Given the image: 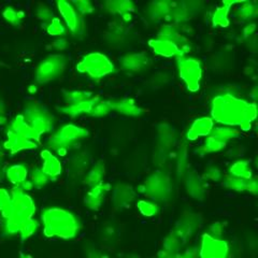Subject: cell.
Wrapping results in <instances>:
<instances>
[{
	"instance_id": "obj_1",
	"label": "cell",
	"mask_w": 258,
	"mask_h": 258,
	"mask_svg": "<svg viewBox=\"0 0 258 258\" xmlns=\"http://www.w3.org/2000/svg\"><path fill=\"white\" fill-rule=\"evenodd\" d=\"M257 116L256 103L238 98L231 94L215 96L211 102V118L213 122L229 127H240L249 131Z\"/></svg>"
},
{
	"instance_id": "obj_2",
	"label": "cell",
	"mask_w": 258,
	"mask_h": 258,
	"mask_svg": "<svg viewBox=\"0 0 258 258\" xmlns=\"http://www.w3.org/2000/svg\"><path fill=\"white\" fill-rule=\"evenodd\" d=\"M43 233L47 238L74 239L81 230V223L75 213L62 208H47L41 214Z\"/></svg>"
},
{
	"instance_id": "obj_3",
	"label": "cell",
	"mask_w": 258,
	"mask_h": 258,
	"mask_svg": "<svg viewBox=\"0 0 258 258\" xmlns=\"http://www.w3.org/2000/svg\"><path fill=\"white\" fill-rule=\"evenodd\" d=\"M10 196L9 213L5 217V231L9 236H14L18 235L24 223L34 219L36 204L31 196L19 186H14L11 189Z\"/></svg>"
},
{
	"instance_id": "obj_4",
	"label": "cell",
	"mask_w": 258,
	"mask_h": 258,
	"mask_svg": "<svg viewBox=\"0 0 258 258\" xmlns=\"http://www.w3.org/2000/svg\"><path fill=\"white\" fill-rule=\"evenodd\" d=\"M88 131L86 128L75 124H66L55 132L47 140V148L55 151L59 156H63L67 150L80 141L87 138Z\"/></svg>"
},
{
	"instance_id": "obj_5",
	"label": "cell",
	"mask_w": 258,
	"mask_h": 258,
	"mask_svg": "<svg viewBox=\"0 0 258 258\" xmlns=\"http://www.w3.org/2000/svg\"><path fill=\"white\" fill-rule=\"evenodd\" d=\"M77 70L93 80H99L115 71V67L106 54L93 52L85 55L78 64Z\"/></svg>"
},
{
	"instance_id": "obj_6",
	"label": "cell",
	"mask_w": 258,
	"mask_h": 258,
	"mask_svg": "<svg viewBox=\"0 0 258 258\" xmlns=\"http://www.w3.org/2000/svg\"><path fill=\"white\" fill-rule=\"evenodd\" d=\"M23 117L27 124L41 137V135L52 131L54 117L42 104L37 101H28L24 107Z\"/></svg>"
},
{
	"instance_id": "obj_7",
	"label": "cell",
	"mask_w": 258,
	"mask_h": 258,
	"mask_svg": "<svg viewBox=\"0 0 258 258\" xmlns=\"http://www.w3.org/2000/svg\"><path fill=\"white\" fill-rule=\"evenodd\" d=\"M176 67L179 76L186 85L187 90L191 93L199 91L201 80H203L201 61L195 57L183 55L176 58Z\"/></svg>"
},
{
	"instance_id": "obj_8",
	"label": "cell",
	"mask_w": 258,
	"mask_h": 258,
	"mask_svg": "<svg viewBox=\"0 0 258 258\" xmlns=\"http://www.w3.org/2000/svg\"><path fill=\"white\" fill-rule=\"evenodd\" d=\"M67 62V57L63 54L48 55L36 68V82L38 84H46L58 79L66 70Z\"/></svg>"
},
{
	"instance_id": "obj_9",
	"label": "cell",
	"mask_w": 258,
	"mask_h": 258,
	"mask_svg": "<svg viewBox=\"0 0 258 258\" xmlns=\"http://www.w3.org/2000/svg\"><path fill=\"white\" fill-rule=\"evenodd\" d=\"M171 190L170 179L166 173L160 171L150 175L140 187V191L145 196L156 200L158 203H164L169 199Z\"/></svg>"
},
{
	"instance_id": "obj_10",
	"label": "cell",
	"mask_w": 258,
	"mask_h": 258,
	"mask_svg": "<svg viewBox=\"0 0 258 258\" xmlns=\"http://www.w3.org/2000/svg\"><path fill=\"white\" fill-rule=\"evenodd\" d=\"M230 247L227 241L221 237H214L206 232L201 237L199 245V258H227Z\"/></svg>"
},
{
	"instance_id": "obj_11",
	"label": "cell",
	"mask_w": 258,
	"mask_h": 258,
	"mask_svg": "<svg viewBox=\"0 0 258 258\" xmlns=\"http://www.w3.org/2000/svg\"><path fill=\"white\" fill-rule=\"evenodd\" d=\"M56 7L63 20L64 26L70 30L72 36L76 38L82 37L85 31V23L82 15L75 9L71 3L63 2V0L57 2Z\"/></svg>"
},
{
	"instance_id": "obj_12",
	"label": "cell",
	"mask_w": 258,
	"mask_h": 258,
	"mask_svg": "<svg viewBox=\"0 0 258 258\" xmlns=\"http://www.w3.org/2000/svg\"><path fill=\"white\" fill-rule=\"evenodd\" d=\"M39 143L36 141H32L29 139L24 138V137L20 136L10 129L7 131V139L4 142V149L8 151L10 154H16L22 151H30L35 150L38 148Z\"/></svg>"
},
{
	"instance_id": "obj_13",
	"label": "cell",
	"mask_w": 258,
	"mask_h": 258,
	"mask_svg": "<svg viewBox=\"0 0 258 258\" xmlns=\"http://www.w3.org/2000/svg\"><path fill=\"white\" fill-rule=\"evenodd\" d=\"M149 45L153 50V52H154L158 56H161V57L177 58V57H180V56L186 55L181 51V48L176 44H174L173 42L169 41V40L164 39V38L157 37L154 39H151L149 41Z\"/></svg>"
},
{
	"instance_id": "obj_14",
	"label": "cell",
	"mask_w": 258,
	"mask_h": 258,
	"mask_svg": "<svg viewBox=\"0 0 258 258\" xmlns=\"http://www.w3.org/2000/svg\"><path fill=\"white\" fill-rule=\"evenodd\" d=\"M136 198L135 189L128 184H117L112 191V204L117 209H126L132 206Z\"/></svg>"
},
{
	"instance_id": "obj_15",
	"label": "cell",
	"mask_w": 258,
	"mask_h": 258,
	"mask_svg": "<svg viewBox=\"0 0 258 258\" xmlns=\"http://www.w3.org/2000/svg\"><path fill=\"white\" fill-rule=\"evenodd\" d=\"M199 227V221L196 214L187 213L182 216L181 221L175 225L174 229L171 231L182 242H185L187 238L191 237Z\"/></svg>"
},
{
	"instance_id": "obj_16",
	"label": "cell",
	"mask_w": 258,
	"mask_h": 258,
	"mask_svg": "<svg viewBox=\"0 0 258 258\" xmlns=\"http://www.w3.org/2000/svg\"><path fill=\"white\" fill-rule=\"evenodd\" d=\"M151 59L144 53H128L120 59V66L127 72H141L148 69Z\"/></svg>"
},
{
	"instance_id": "obj_17",
	"label": "cell",
	"mask_w": 258,
	"mask_h": 258,
	"mask_svg": "<svg viewBox=\"0 0 258 258\" xmlns=\"http://www.w3.org/2000/svg\"><path fill=\"white\" fill-rule=\"evenodd\" d=\"M214 122L211 117L201 116L196 118L191 123L186 133V139L188 141H195L200 137H208L212 132Z\"/></svg>"
},
{
	"instance_id": "obj_18",
	"label": "cell",
	"mask_w": 258,
	"mask_h": 258,
	"mask_svg": "<svg viewBox=\"0 0 258 258\" xmlns=\"http://www.w3.org/2000/svg\"><path fill=\"white\" fill-rule=\"evenodd\" d=\"M42 159V172L48 179H55L61 174L62 166L60 160L50 150H43L40 154Z\"/></svg>"
},
{
	"instance_id": "obj_19",
	"label": "cell",
	"mask_w": 258,
	"mask_h": 258,
	"mask_svg": "<svg viewBox=\"0 0 258 258\" xmlns=\"http://www.w3.org/2000/svg\"><path fill=\"white\" fill-rule=\"evenodd\" d=\"M157 37L167 39V40H169V41L173 42L174 44H176L181 48V51L184 54H186L188 48L190 47V43L188 40L181 35V32L179 31V28H177L175 25L163 26L159 30Z\"/></svg>"
},
{
	"instance_id": "obj_20",
	"label": "cell",
	"mask_w": 258,
	"mask_h": 258,
	"mask_svg": "<svg viewBox=\"0 0 258 258\" xmlns=\"http://www.w3.org/2000/svg\"><path fill=\"white\" fill-rule=\"evenodd\" d=\"M109 189V185L106 183H101L97 185V186L91 187V189L86 192L84 197V204L90 210L97 211L101 207Z\"/></svg>"
},
{
	"instance_id": "obj_21",
	"label": "cell",
	"mask_w": 258,
	"mask_h": 258,
	"mask_svg": "<svg viewBox=\"0 0 258 258\" xmlns=\"http://www.w3.org/2000/svg\"><path fill=\"white\" fill-rule=\"evenodd\" d=\"M100 98L99 95H95L93 98L90 100L81 102V103H75V104H66V106H62L58 108V111L62 114L67 115L69 117H78L83 114H90V112L95 104V102Z\"/></svg>"
},
{
	"instance_id": "obj_22",
	"label": "cell",
	"mask_w": 258,
	"mask_h": 258,
	"mask_svg": "<svg viewBox=\"0 0 258 258\" xmlns=\"http://www.w3.org/2000/svg\"><path fill=\"white\" fill-rule=\"evenodd\" d=\"M112 111H115L119 114L127 116H140L143 110L136 104V101L132 98H120L110 100Z\"/></svg>"
},
{
	"instance_id": "obj_23",
	"label": "cell",
	"mask_w": 258,
	"mask_h": 258,
	"mask_svg": "<svg viewBox=\"0 0 258 258\" xmlns=\"http://www.w3.org/2000/svg\"><path fill=\"white\" fill-rule=\"evenodd\" d=\"M8 129H10V131L19 134L20 136L24 137V138L40 143V136L27 124L25 118L23 117L22 114L16 115L11 120L9 126H8Z\"/></svg>"
},
{
	"instance_id": "obj_24",
	"label": "cell",
	"mask_w": 258,
	"mask_h": 258,
	"mask_svg": "<svg viewBox=\"0 0 258 258\" xmlns=\"http://www.w3.org/2000/svg\"><path fill=\"white\" fill-rule=\"evenodd\" d=\"M186 189L191 198L203 200L206 196L205 180L195 172H188L186 176Z\"/></svg>"
},
{
	"instance_id": "obj_25",
	"label": "cell",
	"mask_w": 258,
	"mask_h": 258,
	"mask_svg": "<svg viewBox=\"0 0 258 258\" xmlns=\"http://www.w3.org/2000/svg\"><path fill=\"white\" fill-rule=\"evenodd\" d=\"M106 11L113 15H120L123 21L132 20V13L135 11V4L132 2H107L104 4Z\"/></svg>"
},
{
	"instance_id": "obj_26",
	"label": "cell",
	"mask_w": 258,
	"mask_h": 258,
	"mask_svg": "<svg viewBox=\"0 0 258 258\" xmlns=\"http://www.w3.org/2000/svg\"><path fill=\"white\" fill-rule=\"evenodd\" d=\"M242 3V2H241ZM240 2H224L221 7L216 8L213 15H212V24L214 27H222L226 28L229 26V12H230V8L232 6H235L237 4H241Z\"/></svg>"
},
{
	"instance_id": "obj_27",
	"label": "cell",
	"mask_w": 258,
	"mask_h": 258,
	"mask_svg": "<svg viewBox=\"0 0 258 258\" xmlns=\"http://www.w3.org/2000/svg\"><path fill=\"white\" fill-rule=\"evenodd\" d=\"M228 142L229 141L222 138V137L210 133V135L208 136V138L206 139L205 143L199 148L198 152L200 153L201 155L210 154V153L220 152L226 147V145H227Z\"/></svg>"
},
{
	"instance_id": "obj_28",
	"label": "cell",
	"mask_w": 258,
	"mask_h": 258,
	"mask_svg": "<svg viewBox=\"0 0 258 258\" xmlns=\"http://www.w3.org/2000/svg\"><path fill=\"white\" fill-rule=\"evenodd\" d=\"M6 175L7 179L9 180V182L13 184L14 186H21L24 182L27 181L28 169L23 164L12 165L7 169Z\"/></svg>"
},
{
	"instance_id": "obj_29",
	"label": "cell",
	"mask_w": 258,
	"mask_h": 258,
	"mask_svg": "<svg viewBox=\"0 0 258 258\" xmlns=\"http://www.w3.org/2000/svg\"><path fill=\"white\" fill-rule=\"evenodd\" d=\"M252 172L251 165L247 160H238L229 167L227 174L242 180H251L253 177Z\"/></svg>"
},
{
	"instance_id": "obj_30",
	"label": "cell",
	"mask_w": 258,
	"mask_h": 258,
	"mask_svg": "<svg viewBox=\"0 0 258 258\" xmlns=\"http://www.w3.org/2000/svg\"><path fill=\"white\" fill-rule=\"evenodd\" d=\"M172 7H173V4L168 3V2L153 3L148 10L149 19H151L154 22L160 21L161 19L165 18V16H167L169 13H170Z\"/></svg>"
},
{
	"instance_id": "obj_31",
	"label": "cell",
	"mask_w": 258,
	"mask_h": 258,
	"mask_svg": "<svg viewBox=\"0 0 258 258\" xmlns=\"http://www.w3.org/2000/svg\"><path fill=\"white\" fill-rule=\"evenodd\" d=\"M103 179H104V164L102 161H99V163H97L86 174L85 183L90 187H94V186H97V185L103 183Z\"/></svg>"
},
{
	"instance_id": "obj_32",
	"label": "cell",
	"mask_w": 258,
	"mask_h": 258,
	"mask_svg": "<svg viewBox=\"0 0 258 258\" xmlns=\"http://www.w3.org/2000/svg\"><path fill=\"white\" fill-rule=\"evenodd\" d=\"M3 18L10 25L16 27L21 25L24 18H25V14L23 11H18L13 7H7L3 11Z\"/></svg>"
},
{
	"instance_id": "obj_33",
	"label": "cell",
	"mask_w": 258,
	"mask_h": 258,
	"mask_svg": "<svg viewBox=\"0 0 258 258\" xmlns=\"http://www.w3.org/2000/svg\"><path fill=\"white\" fill-rule=\"evenodd\" d=\"M248 180H242L238 177H233L228 174L223 176V185L228 189L235 191H246Z\"/></svg>"
},
{
	"instance_id": "obj_34",
	"label": "cell",
	"mask_w": 258,
	"mask_h": 258,
	"mask_svg": "<svg viewBox=\"0 0 258 258\" xmlns=\"http://www.w3.org/2000/svg\"><path fill=\"white\" fill-rule=\"evenodd\" d=\"M94 95L91 92L85 91H70L64 93V100L68 104H75V103H81L90 100L93 98Z\"/></svg>"
},
{
	"instance_id": "obj_35",
	"label": "cell",
	"mask_w": 258,
	"mask_h": 258,
	"mask_svg": "<svg viewBox=\"0 0 258 258\" xmlns=\"http://www.w3.org/2000/svg\"><path fill=\"white\" fill-rule=\"evenodd\" d=\"M111 112H112V108L110 104V100H102L101 98H99L95 102L88 115L95 116V117H103V116H107Z\"/></svg>"
},
{
	"instance_id": "obj_36",
	"label": "cell",
	"mask_w": 258,
	"mask_h": 258,
	"mask_svg": "<svg viewBox=\"0 0 258 258\" xmlns=\"http://www.w3.org/2000/svg\"><path fill=\"white\" fill-rule=\"evenodd\" d=\"M46 32L52 37H62L67 34V28L58 18H54L47 23Z\"/></svg>"
},
{
	"instance_id": "obj_37",
	"label": "cell",
	"mask_w": 258,
	"mask_h": 258,
	"mask_svg": "<svg viewBox=\"0 0 258 258\" xmlns=\"http://www.w3.org/2000/svg\"><path fill=\"white\" fill-rule=\"evenodd\" d=\"M137 208H138L139 212L147 217H153L158 214L159 212V207L156 203H153V201L148 200H140L137 204Z\"/></svg>"
},
{
	"instance_id": "obj_38",
	"label": "cell",
	"mask_w": 258,
	"mask_h": 258,
	"mask_svg": "<svg viewBox=\"0 0 258 258\" xmlns=\"http://www.w3.org/2000/svg\"><path fill=\"white\" fill-rule=\"evenodd\" d=\"M38 228H39L38 221H36L34 219L28 220L27 222H25L21 226L19 235H20L22 240H27L28 238H30L31 236L35 235V233L38 230Z\"/></svg>"
},
{
	"instance_id": "obj_39",
	"label": "cell",
	"mask_w": 258,
	"mask_h": 258,
	"mask_svg": "<svg viewBox=\"0 0 258 258\" xmlns=\"http://www.w3.org/2000/svg\"><path fill=\"white\" fill-rule=\"evenodd\" d=\"M30 183L32 186L37 188H42L50 181V179L42 172L40 168H35L30 171Z\"/></svg>"
},
{
	"instance_id": "obj_40",
	"label": "cell",
	"mask_w": 258,
	"mask_h": 258,
	"mask_svg": "<svg viewBox=\"0 0 258 258\" xmlns=\"http://www.w3.org/2000/svg\"><path fill=\"white\" fill-rule=\"evenodd\" d=\"M242 6L238 10L239 18L243 20H251L254 19L257 15V6L255 3H245L242 2Z\"/></svg>"
},
{
	"instance_id": "obj_41",
	"label": "cell",
	"mask_w": 258,
	"mask_h": 258,
	"mask_svg": "<svg viewBox=\"0 0 258 258\" xmlns=\"http://www.w3.org/2000/svg\"><path fill=\"white\" fill-rule=\"evenodd\" d=\"M211 133L222 137V138L226 139L227 141H230V140L238 138L239 135H240V133L238 131H236V129H232L231 127H224V126L213 128Z\"/></svg>"
},
{
	"instance_id": "obj_42",
	"label": "cell",
	"mask_w": 258,
	"mask_h": 258,
	"mask_svg": "<svg viewBox=\"0 0 258 258\" xmlns=\"http://www.w3.org/2000/svg\"><path fill=\"white\" fill-rule=\"evenodd\" d=\"M36 16L37 19L42 22H50L55 16L53 15V11L48 6L45 4H39L36 8Z\"/></svg>"
},
{
	"instance_id": "obj_43",
	"label": "cell",
	"mask_w": 258,
	"mask_h": 258,
	"mask_svg": "<svg viewBox=\"0 0 258 258\" xmlns=\"http://www.w3.org/2000/svg\"><path fill=\"white\" fill-rule=\"evenodd\" d=\"M11 204V196L10 192L5 188H0V213H2L3 217H5L9 213Z\"/></svg>"
},
{
	"instance_id": "obj_44",
	"label": "cell",
	"mask_w": 258,
	"mask_h": 258,
	"mask_svg": "<svg viewBox=\"0 0 258 258\" xmlns=\"http://www.w3.org/2000/svg\"><path fill=\"white\" fill-rule=\"evenodd\" d=\"M187 150L186 148H182L179 152V155H177V160H176V167H177V174L183 175L186 172V167H187Z\"/></svg>"
},
{
	"instance_id": "obj_45",
	"label": "cell",
	"mask_w": 258,
	"mask_h": 258,
	"mask_svg": "<svg viewBox=\"0 0 258 258\" xmlns=\"http://www.w3.org/2000/svg\"><path fill=\"white\" fill-rule=\"evenodd\" d=\"M204 176H205L206 180H211L213 182H219V181L223 180L222 170L219 167H215V166L208 167L206 169Z\"/></svg>"
},
{
	"instance_id": "obj_46",
	"label": "cell",
	"mask_w": 258,
	"mask_h": 258,
	"mask_svg": "<svg viewBox=\"0 0 258 258\" xmlns=\"http://www.w3.org/2000/svg\"><path fill=\"white\" fill-rule=\"evenodd\" d=\"M71 4L81 15L90 14L95 10V7L91 2H74Z\"/></svg>"
},
{
	"instance_id": "obj_47",
	"label": "cell",
	"mask_w": 258,
	"mask_h": 258,
	"mask_svg": "<svg viewBox=\"0 0 258 258\" xmlns=\"http://www.w3.org/2000/svg\"><path fill=\"white\" fill-rule=\"evenodd\" d=\"M224 228H225V223L216 222V223H213L211 226H210L209 233H210V235L214 236V237H221L223 231H224Z\"/></svg>"
},
{
	"instance_id": "obj_48",
	"label": "cell",
	"mask_w": 258,
	"mask_h": 258,
	"mask_svg": "<svg viewBox=\"0 0 258 258\" xmlns=\"http://www.w3.org/2000/svg\"><path fill=\"white\" fill-rule=\"evenodd\" d=\"M175 258H198V249L194 246H190L185 249L184 252L179 253Z\"/></svg>"
},
{
	"instance_id": "obj_49",
	"label": "cell",
	"mask_w": 258,
	"mask_h": 258,
	"mask_svg": "<svg viewBox=\"0 0 258 258\" xmlns=\"http://www.w3.org/2000/svg\"><path fill=\"white\" fill-rule=\"evenodd\" d=\"M68 45H69L68 41H67L66 39H63V38H59L57 40H55V41L52 43V47L54 48V50L60 51V52L66 50V48L68 47Z\"/></svg>"
},
{
	"instance_id": "obj_50",
	"label": "cell",
	"mask_w": 258,
	"mask_h": 258,
	"mask_svg": "<svg viewBox=\"0 0 258 258\" xmlns=\"http://www.w3.org/2000/svg\"><path fill=\"white\" fill-rule=\"evenodd\" d=\"M246 191L253 194V195H256L257 191H258V185H257V181L256 179H252L248 180V183H247V189Z\"/></svg>"
},
{
	"instance_id": "obj_51",
	"label": "cell",
	"mask_w": 258,
	"mask_h": 258,
	"mask_svg": "<svg viewBox=\"0 0 258 258\" xmlns=\"http://www.w3.org/2000/svg\"><path fill=\"white\" fill-rule=\"evenodd\" d=\"M87 258H108L106 255L102 254L100 251L96 248H91L87 251Z\"/></svg>"
},
{
	"instance_id": "obj_52",
	"label": "cell",
	"mask_w": 258,
	"mask_h": 258,
	"mask_svg": "<svg viewBox=\"0 0 258 258\" xmlns=\"http://www.w3.org/2000/svg\"><path fill=\"white\" fill-rule=\"evenodd\" d=\"M255 30V25L254 24H252V25H248L245 29H244V34L245 36H251V34H253V31Z\"/></svg>"
},
{
	"instance_id": "obj_53",
	"label": "cell",
	"mask_w": 258,
	"mask_h": 258,
	"mask_svg": "<svg viewBox=\"0 0 258 258\" xmlns=\"http://www.w3.org/2000/svg\"><path fill=\"white\" fill-rule=\"evenodd\" d=\"M5 104H4V102L0 100V119H3L4 117H5ZM2 123V122H0Z\"/></svg>"
},
{
	"instance_id": "obj_54",
	"label": "cell",
	"mask_w": 258,
	"mask_h": 258,
	"mask_svg": "<svg viewBox=\"0 0 258 258\" xmlns=\"http://www.w3.org/2000/svg\"><path fill=\"white\" fill-rule=\"evenodd\" d=\"M20 257H21V258H31V257H30L28 254H26V253H21V254H20Z\"/></svg>"
},
{
	"instance_id": "obj_55",
	"label": "cell",
	"mask_w": 258,
	"mask_h": 258,
	"mask_svg": "<svg viewBox=\"0 0 258 258\" xmlns=\"http://www.w3.org/2000/svg\"><path fill=\"white\" fill-rule=\"evenodd\" d=\"M124 258H140V256H137V255H126Z\"/></svg>"
},
{
	"instance_id": "obj_56",
	"label": "cell",
	"mask_w": 258,
	"mask_h": 258,
	"mask_svg": "<svg viewBox=\"0 0 258 258\" xmlns=\"http://www.w3.org/2000/svg\"><path fill=\"white\" fill-rule=\"evenodd\" d=\"M2 159H3V154L0 153V163H2Z\"/></svg>"
},
{
	"instance_id": "obj_57",
	"label": "cell",
	"mask_w": 258,
	"mask_h": 258,
	"mask_svg": "<svg viewBox=\"0 0 258 258\" xmlns=\"http://www.w3.org/2000/svg\"><path fill=\"white\" fill-rule=\"evenodd\" d=\"M227 258H229V257H227Z\"/></svg>"
}]
</instances>
